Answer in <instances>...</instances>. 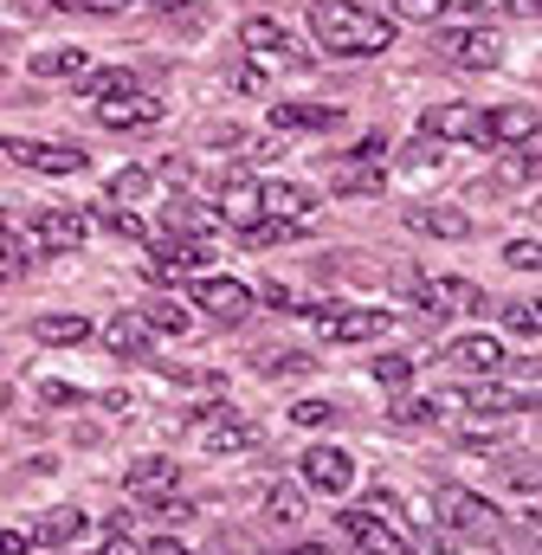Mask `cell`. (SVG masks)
<instances>
[{"instance_id":"1","label":"cell","mask_w":542,"mask_h":555,"mask_svg":"<svg viewBox=\"0 0 542 555\" xmlns=\"http://www.w3.org/2000/svg\"><path fill=\"white\" fill-rule=\"evenodd\" d=\"M310 33L336 59H375V52L395 46V20H382L356 0H310Z\"/></svg>"},{"instance_id":"2","label":"cell","mask_w":542,"mask_h":555,"mask_svg":"<svg viewBox=\"0 0 542 555\" xmlns=\"http://www.w3.org/2000/svg\"><path fill=\"white\" fill-rule=\"evenodd\" d=\"M401 291L426 310V317H485L491 297L472 284V278H420V272H401Z\"/></svg>"},{"instance_id":"3","label":"cell","mask_w":542,"mask_h":555,"mask_svg":"<svg viewBox=\"0 0 542 555\" xmlns=\"http://www.w3.org/2000/svg\"><path fill=\"white\" fill-rule=\"evenodd\" d=\"M439 524L452 543H504V517L498 504L472 498V491H439Z\"/></svg>"},{"instance_id":"4","label":"cell","mask_w":542,"mask_h":555,"mask_svg":"<svg viewBox=\"0 0 542 555\" xmlns=\"http://www.w3.org/2000/svg\"><path fill=\"white\" fill-rule=\"evenodd\" d=\"M297 317H310L323 343H375V336L395 330V310H330V304H304Z\"/></svg>"},{"instance_id":"5","label":"cell","mask_w":542,"mask_h":555,"mask_svg":"<svg viewBox=\"0 0 542 555\" xmlns=\"http://www.w3.org/2000/svg\"><path fill=\"white\" fill-rule=\"evenodd\" d=\"M0 155H7V162H20V168H33V175H85V168H91V155H85L78 142L0 137Z\"/></svg>"},{"instance_id":"6","label":"cell","mask_w":542,"mask_h":555,"mask_svg":"<svg viewBox=\"0 0 542 555\" xmlns=\"http://www.w3.org/2000/svg\"><path fill=\"white\" fill-rule=\"evenodd\" d=\"M433 52H439L446 65H459V72H491V65L504 59V33H498V26H472V33H439V39H433Z\"/></svg>"},{"instance_id":"7","label":"cell","mask_w":542,"mask_h":555,"mask_svg":"<svg viewBox=\"0 0 542 555\" xmlns=\"http://www.w3.org/2000/svg\"><path fill=\"white\" fill-rule=\"evenodd\" d=\"M382 137H362V149H349L336 168H330V188L336 194H382L388 188V168H382Z\"/></svg>"},{"instance_id":"8","label":"cell","mask_w":542,"mask_h":555,"mask_svg":"<svg viewBox=\"0 0 542 555\" xmlns=\"http://www.w3.org/2000/svg\"><path fill=\"white\" fill-rule=\"evenodd\" d=\"M207 259H214V253H207V240H175V233H168V240H155V246H149L142 272L155 278V284H175V278H201V272H207Z\"/></svg>"},{"instance_id":"9","label":"cell","mask_w":542,"mask_h":555,"mask_svg":"<svg viewBox=\"0 0 542 555\" xmlns=\"http://www.w3.org/2000/svg\"><path fill=\"white\" fill-rule=\"evenodd\" d=\"M91 240V220L78 207H39L33 214V246L39 253H78Z\"/></svg>"},{"instance_id":"10","label":"cell","mask_w":542,"mask_h":555,"mask_svg":"<svg viewBox=\"0 0 542 555\" xmlns=\"http://www.w3.org/2000/svg\"><path fill=\"white\" fill-rule=\"evenodd\" d=\"M297 472H304V485L323 491V498H343V491L356 485V459H349L343 446H310V452L297 459Z\"/></svg>"},{"instance_id":"11","label":"cell","mask_w":542,"mask_h":555,"mask_svg":"<svg viewBox=\"0 0 542 555\" xmlns=\"http://www.w3.org/2000/svg\"><path fill=\"white\" fill-rule=\"evenodd\" d=\"M253 291L240 284V278H194V310H207V317H220V323H246L253 317Z\"/></svg>"},{"instance_id":"12","label":"cell","mask_w":542,"mask_h":555,"mask_svg":"<svg viewBox=\"0 0 542 555\" xmlns=\"http://www.w3.org/2000/svg\"><path fill=\"white\" fill-rule=\"evenodd\" d=\"M194 439L207 452H253L259 446V426L246 414H233V408H207V414L194 420Z\"/></svg>"},{"instance_id":"13","label":"cell","mask_w":542,"mask_h":555,"mask_svg":"<svg viewBox=\"0 0 542 555\" xmlns=\"http://www.w3.org/2000/svg\"><path fill=\"white\" fill-rule=\"evenodd\" d=\"M420 130L439 137V142H478V149H491L485 111H472V104H433V111L420 117Z\"/></svg>"},{"instance_id":"14","label":"cell","mask_w":542,"mask_h":555,"mask_svg":"<svg viewBox=\"0 0 542 555\" xmlns=\"http://www.w3.org/2000/svg\"><path fill=\"white\" fill-rule=\"evenodd\" d=\"M343 530H349V543L362 555H406V530L401 524H388V517H375V511H343Z\"/></svg>"},{"instance_id":"15","label":"cell","mask_w":542,"mask_h":555,"mask_svg":"<svg viewBox=\"0 0 542 555\" xmlns=\"http://www.w3.org/2000/svg\"><path fill=\"white\" fill-rule=\"evenodd\" d=\"M446 362L465 369V375H504L511 369V356H504L498 336H459V343H446Z\"/></svg>"},{"instance_id":"16","label":"cell","mask_w":542,"mask_h":555,"mask_svg":"<svg viewBox=\"0 0 542 555\" xmlns=\"http://www.w3.org/2000/svg\"><path fill=\"white\" fill-rule=\"evenodd\" d=\"M240 46H246V52H271V59H284V65H304V59H310L271 13H253V20L240 26Z\"/></svg>"},{"instance_id":"17","label":"cell","mask_w":542,"mask_h":555,"mask_svg":"<svg viewBox=\"0 0 542 555\" xmlns=\"http://www.w3.org/2000/svg\"><path fill=\"white\" fill-rule=\"evenodd\" d=\"M98 111V124L104 130H149V124H162V98H149V91H130V98H111V104H91Z\"/></svg>"},{"instance_id":"18","label":"cell","mask_w":542,"mask_h":555,"mask_svg":"<svg viewBox=\"0 0 542 555\" xmlns=\"http://www.w3.org/2000/svg\"><path fill=\"white\" fill-rule=\"evenodd\" d=\"M310 207H317V194H310V188H297V181H259V214H266V220L310 227Z\"/></svg>"},{"instance_id":"19","label":"cell","mask_w":542,"mask_h":555,"mask_svg":"<svg viewBox=\"0 0 542 555\" xmlns=\"http://www.w3.org/2000/svg\"><path fill=\"white\" fill-rule=\"evenodd\" d=\"M485 130H491V149H524V142H537L542 111L537 104H504V111L485 117Z\"/></svg>"},{"instance_id":"20","label":"cell","mask_w":542,"mask_h":555,"mask_svg":"<svg viewBox=\"0 0 542 555\" xmlns=\"http://www.w3.org/2000/svg\"><path fill=\"white\" fill-rule=\"evenodd\" d=\"M459 408H472V414H491V420H504V414H530L537 401H530L524 388H504V382L491 375L485 388H459Z\"/></svg>"},{"instance_id":"21","label":"cell","mask_w":542,"mask_h":555,"mask_svg":"<svg viewBox=\"0 0 542 555\" xmlns=\"http://www.w3.org/2000/svg\"><path fill=\"white\" fill-rule=\"evenodd\" d=\"M149 343H155V330L142 323V310H117V317L104 323V349H111V356H124V362H142V356H149Z\"/></svg>"},{"instance_id":"22","label":"cell","mask_w":542,"mask_h":555,"mask_svg":"<svg viewBox=\"0 0 542 555\" xmlns=\"http://www.w3.org/2000/svg\"><path fill=\"white\" fill-rule=\"evenodd\" d=\"M214 214H220L233 233H246L253 220H266V214H259V181H253V175H233V181L220 188V207H214Z\"/></svg>"},{"instance_id":"23","label":"cell","mask_w":542,"mask_h":555,"mask_svg":"<svg viewBox=\"0 0 542 555\" xmlns=\"http://www.w3.org/2000/svg\"><path fill=\"white\" fill-rule=\"evenodd\" d=\"M124 485H130V498H168V491L181 485V465L162 459V452H155V459H136L130 472H124Z\"/></svg>"},{"instance_id":"24","label":"cell","mask_w":542,"mask_h":555,"mask_svg":"<svg viewBox=\"0 0 542 555\" xmlns=\"http://www.w3.org/2000/svg\"><path fill=\"white\" fill-rule=\"evenodd\" d=\"M343 104H271V130H336Z\"/></svg>"},{"instance_id":"25","label":"cell","mask_w":542,"mask_h":555,"mask_svg":"<svg viewBox=\"0 0 542 555\" xmlns=\"http://www.w3.org/2000/svg\"><path fill=\"white\" fill-rule=\"evenodd\" d=\"M401 220L413 233H426V240H465V233H472V220H465L459 207H406Z\"/></svg>"},{"instance_id":"26","label":"cell","mask_w":542,"mask_h":555,"mask_svg":"<svg viewBox=\"0 0 542 555\" xmlns=\"http://www.w3.org/2000/svg\"><path fill=\"white\" fill-rule=\"evenodd\" d=\"M220 227H227V220H220L214 207H201V201H175V207H168V233H175V240H214Z\"/></svg>"},{"instance_id":"27","label":"cell","mask_w":542,"mask_h":555,"mask_svg":"<svg viewBox=\"0 0 542 555\" xmlns=\"http://www.w3.org/2000/svg\"><path fill=\"white\" fill-rule=\"evenodd\" d=\"M33 336L39 343H91V317H78V310H52V317H33Z\"/></svg>"},{"instance_id":"28","label":"cell","mask_w":542,"mask_h":555,"mask_svg":"<svg viewBox=\"0 0 542 555\" xmlns=\"http://www.w3.org/2000/svg\"><path fill=\"white\" fill-rule=\"evenodd\" d=\"M33 72H39V78H85V72H91V52H85V46H52V52L33 59Z\"/></svg>"},{"instance_id":"29","label":"cell","mask_w":542,"mask_h":555,"mask_svg":"<svg viewBox=\"0 0 542 555\" xmlns=\"http://www.w3.org/2000/svg\"><path fill=\"white\" fill-rule=\"evenodd\" d=\"M85 524H91V517H85V511H72V504H65V511H46V517H39V530H33V543L59 550V543H72V537H85Z\"/></svg>"},{"instance_id":"30","label":"cell","mask_w":542,"mask_h":555,"mask_svg":"<svg viewBox=\"0 0 542 555\" xmlns=\"http://www.w3.org/2000/svg\"><path fill=\"white\" fill-rule=\"evenodd\" d=\"M142 323H149V330H168V336H188V330H194L188 304H175V297H155V304L142 310Z\"/></svg>"},{"instance_id":"31","label":"cell","mask_w":542,"mask_h":555,"mask_svg":"<svg viewBox=\"0 0 542 555\" xmlns=\"http://www.w3.org/2000/svg\"><path fill=\"white\" fill-rule=\"evenodd\" d=\"M26 259H39V246H33V233H20L7 214H0V266H13V272H26Z\"/></svg>"},{"instance_id":"32","label":"cell","mask_w":542,"mask_h":555,"mask_svg":"<svg viewBox=\"0 0 542 555\" xmlns=\"http://www.w3.org/2000/svg\"><path fill=\"white\" fill-rule=\"evenodd\" d=\"M130 91H142L130 72H85V98L91 104H111V98H130Z\"/></svg>"},{"instance_id":"33","label":"cell","mask_w":542,"mask_h":555,"mask_svg":"<svg viewBox=\"0 0 542 555\" xmlns=\"http://www.w3.org/2000/svg\"><path fill=\"white\" fill-rule=\"evenodd\" d=\"M504 330H517L524 343H537V330H542L537 304H530V297H511V304H504Z\"/></svg>"},{"instance_id":"34","label":"cell","mask_w":542,"mask_h":555,"mask_svg":"<svg viewBox=\"0 0 542 555\" xmlns=\"http://www.w3.org/2000/svg\"><path fill=\"white\" fill-rule=\"evenodd\" d=\"M149 188H155L149 168H124V175H111V201H117V207H124V201H142Z\"/></svg>"},{"instance_id":"35","label":"cell","mask_w":542,"mask_h":555,"mask_svg":"<svg viewBox=\"0 0 542 555\" xmlns=\"http://www.w3.org/2000/svg\"><path fill=\"white\" fill-rule=\"evenodd\" d=\"M266 517L271 524H304V498H297L291 485H278V491L266 498Z\"/></svg>"},{"instance_id":"36","label":"cell","mask_w":542,"mask_h":555,"mask_svg":"<svg viewBox=\"0 0 542 555\" xmlns=\"http://www.w3.org/2000/svg\"><path fill=\"white\" fill-rule=\"evenodd\" d=\"M504 478H511L517 491H537V485H542V472H537V459H530V452H511V459H504Z\"/></svg>"},{"instance_id":"37","label":"cell","mask_w":542,"mask_h":555,"mask_svg":"<svg viewBox=\"0 0 542 555\" xmlns=\"http://www.w3.org/2000/svg\"><path fill=\"white\" fill-rule=\"evenodd\" d=\"M375 382H382V388H406V382H413V356H382V362H375Z\"/></svg>"},{"instance_id":"38","label":"cell","mask_w":542,"mask_h":555,"mask_svg":"<svg viewBox=\"0 0 542 555\" xmlns=\"http://www.w3.org/2000/svg\"><path fill=\"white\" fill-rule=\"evenodd\" d=\"M259 369H266V375H304V369H317V362H310L304 349H278V356H266Z\"/></svg>"},{"instance_id":"39","label":"cell","mask_w":542,"mask_h":555,"mask_svg":"<svg viewBox=\"0 0 542 555\" xmlns=\"http://www.w3.org/2000/svg\"><path fill=\"white\" fill-rule=\"evenodd\" d=\"M104 227H111V233H124V240H149V227H142V220H136V214H124V207H117V201H111V207H104Z\"/></svg>"},{"instance_id":"40","label":"cell","mask_w":542,"mask_h":555,"mask_svg":"<svg viewBox=\"0 0 542 555\" xmlns=\"http://www.w3.org/2000/svg\"><path fill=\"white\" fill-rule=\"evenodd\" d=\"M504 259H511L517 272H542V246H537V240H511V246H504Z\"/></svg>"},{"instance_id":"41","label":"cell","mask_w":542,"mask_h":555,"mask_svg":"<svg viewBox=\"0 0 542 555\" xmlns=\"http://www.w3.org/2000/svg\"><path fill=\"white\" fill-rule=\"evenodd\" d=\"M291 420H297V426H330V420H336V408H330V401H297V408H291Z\"/></svg>"},{"instance_id":"42","label":"cell","mask_w":542,"mask_h":555,"mask_svg":"<svg viewBox=\"0 0 542 555\" xmlns=\"http://www.w3.org/2000/svg\"><path fill=\"white\" fill-rule=\"evenodd\" d=\"M395 13H401V20H420V26H426V20H439V13H446V0H395Z\"/></svg>"},{"instance_id":"43","label":"cell","mask_w":542,"mask_h":555,"mask_svg":"<svg viewBox=\"0 0 542 555\" xmlns=\"http://www.w3.org/2000/svg\"><path fill=\"white\" fill-rule=\"evenodd\" d=\"M39 401H46V408H78L85 395H78V388H65V382H39Z\"/></svg>"},{"instance_id":"44","label":"cell","mask_w":542,"mask_h":555,"mask_svg":"<svg viewBox=\"0 0 542 555\" xmlns=\"http://www.w3.org/2000/svg\"><path fill=\"white\" fill-rule=\"evenodd\" d=\"M395 420L401 426H426L433 420V401H395Z\"/></svg>"},{"instance_id":"45","label":"cell","mask_w":542,"mask_h":555,"mask_svg":"<svg viewBox=\"0 0 542 555\" xmlns=\"http://www.w3.org/2000/svg\"><path fill=\"white\" fill-rule=\"evenodd\" d=\"M233 85H240V91H266V72H259V65H240Z\"/></svg>"},{"instance_id":"46","label":"cell","mask_w":542,"mask_h":555,"mask_svg":"<svg viewBox=\"0 0 542 555\" xmlns=\"http://www.w3.org/2000/svg\"><path fill=\"white\" fill-rule=\"evenodd\" d=\"M162 181H175V188H188V181H194V168H188V162L175 155V162H162Z\"/></svg>"},{"instance_id":"47","label":"cell","mask_w":542,"mask_h":555,"mask_svg":"<svg viewBox=\"0 0 542 555\" xmlns=\"http://www.w3.org/2000/svg\"><path fill=\"white\" fill-rule=\"evenodd\" d=\"M59 7H78V13H117V7H130V0H59Z\"/></svg>"},{"instance_id":"48","label":"cell","mask_w":542,"mask_h":555,"mask_svg":"<svg viewBox=\"0 0 542 555\" xmlns=\"http://www.w3.org/2000/svg\"><path fill=\"white\" fill-rule=\"evenodd\" d=\"M33 550V537H20V530H0V555H26Z\"/></svg>"},{"instance_id":"49","label":"cell","mask_w":542,"mask_h":555,"mask_svg":"<svg viewBox=\"0 0 542 555\" xmlns=\"http://www.w3.org/2000/svg\"><path fill=\"white\" fill-rule=\"evenodd\" d=\"M511 13H517V20H537V13H542V0H511Z\"/></svg>"},{"instance_id":"50","label":"cell","mask_w":542,"mask_h":555,"mask_svg":"<svg viewBox=\"0 0 542 555\" xmlns=\"http://www.w3.org/2000/svg\"><path fill=\"white\" fill-rule=\"evenodd\" d=\"M149 555H188V550H181V543H168V537H162V543H149Z\"/></svg>"},{"instance_id":"51","label":"cell","mask_w":542,"mask_h":555,"mask_svg":"<svg viewBox=\"0 0 542 555\" xmlns=\"http://www.w3.org/2000/svg\"><path fill=\"white\" fill-rule=\"evenodd\" d=\"M284 555H330L323 543H297V550H284Z\"/></svg>"},{"instance_id":"52","label":"cell","mask_w":542,"mask_h":555,"mask_svg":"<svg viewBox=\"0 0 542 555\" xmlns=\"http://www.w3.org/2000/svg\"><path fill=\"white\" fill-rule=\"evenodd\" d=\"M7 278H13V266H0V284H7Z\"/></svg>"},{"instance_id":"53","label":"cell","mask_w":542,"mask_h":555,"mask_svg":"<svg viewBox=\"0 0 542 555\" xmlns=\"http://www.w3.org/2000/svg\"><path fill=\"white\" fill-rule=\"evenodd\" d=\"M155 7H175V0H155Z\"/></svg>"},{"instance_id":"54","label":"cell","mask_w":542,"mask_h":555,"mask_svg":"<svg viewBox=\"0 0 542 555\" xmlns=\"http://www.w3.org/2000/svg\"><path fill=\"white\" fill-rule=\"evenodd\" d=\"M98 555H104V550H98Z\"/></svg>"}]
</instances>
